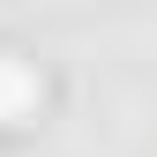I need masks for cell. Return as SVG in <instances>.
Listing matches in <instances>:
<instances>
[{"label": "cell", "instance_id": "6da1fadb", "mask_svg": "<svg viewBox=\"0 0 157 157\" xmlns=\"http://www.w3.org/2000/svg\"><path fill=\"white\" fill-rule=\"evenodd\" d=\"M37 97H45V82H37V67L30 60H0V120H30L37 112Z\"/></svg>", "mask_w": 157, "mask_h": 157}]
</instances>
